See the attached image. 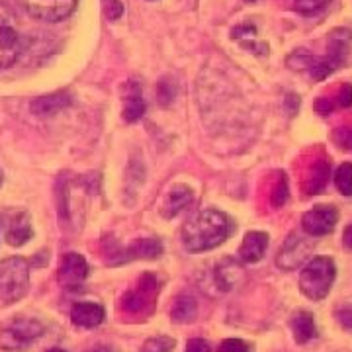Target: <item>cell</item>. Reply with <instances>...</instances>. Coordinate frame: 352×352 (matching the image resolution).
Segmentation results:
<instances>
[{
	"label": "cell",
	"mask_w": 352,
	"mask_h": 352,
	"mask_svg": "<svg viewBox=\"0 0 352 352\" xmlns=\"http://www.w3.org/2000/svg\"><path fill=\"white\" fill-rule=\"evenodd\" d=\"M229 233L231 223L226 214L217 210H201L182 227V243L192 252L210 251L221 245Z\"/></svg>",
	"instance_id": "6da1fadb"
},
{
	"label": "cell",
	"mask_w": 352,
	"mask_h": 352,
	"mask_svg": "<svg viewBox=\"0 0 352 352\" xmlns=\"http://www.w3.org/2000/svg\"><path fill=\"white\" fill-rule=\"evenodd\" d=\"M335 276H337L335 263L327 256H317L314 261H309L307 266L302 270L300 289L309 300L319 302V300L329 296V292L333 288V282H335Z\"/></svg>",
	"instance_id": "7a4b0ae2"
},
{
	"label": "cell",
	"mask_w": 352,
	"mask_h": 352,
	"mask_svg": "<svg viewBox=\"0 0 352 352\" xmlns=\"http://www.w3.org/2000/svg\"><path fill=\"white\" fill-rule=\"evenodd\" d=\"M30 288V264L22 256L0 263V300L12 303L22 300Z\"/></svg>",
	"instance_id": "3957f363"
},
{
	"label": "cell",
	"mask_w": 352,
	"mask_h": 352,
	"mask_svg": "<svg viewBox=\"0 0 352 352\" xmlns=\"http://www.w3.org/2000/svg\"><path fill=\"white\" fill-rule=\"evenodd\" d=\"M22 51V38L6 0H0V69L10 67Z\"/></svg>",
	"instance_id": "277c9868"
},
{
	"label": "cell",
	"mask_w": 352,
	"mask_h": 352,
	"mask_svg": "<svg viewBox=\"0 0 352 352\" xmlns=\"http://www.w3.org/2000/svg\"><path fill=\"white\" fill-rule=\"evenodd\" d=\"M43 335V325L36 319H14L2 329L0 344L4 351H28Z\"/></svg>",
	"instance_id": "5b68a950"
},
{
	"label": "cell",
	"mask_w": 352,
	"mask_h": 352,
	"mask_svg": "<svg viewBox=\"0 0 352 352\" xmlns=\"http://www.w3.org/2000/svg\"><path fill=\"white\" fill-rule=\"evenodd\" d=\"M25 12L43 22H59L71 16L78 0H18Z\"/></svg>",
	"instance_id": "8992f818"
},
{
	"label": "cell",
	"mask_w": 352,
	"mask_h": 352,
	"mask_svg": "<svg viewBox=\"0 0 352 352\" xmlns=\"http://www.w3.org/2000/svg\"><path fill=\"white\" fill-rule=\"evenodd\" d=\"M311 251H314L311 241L298 235V233H292L278 251L276 264L284 270H296L309 258Z\"/></svg>",
	"instance_id": "52a82bcc"
},
{
	"label": "cell",
	"mask_w": 352,
	"mask_h": 352,
	"mask_svg": "<svg viewBox=\"0 0 352 352\" xmlns=\"http://www.w3.org/2000/svg\"><path fill=\"white\" fill-rule=\"evenodd\" d=\"M339 221V214L333 206H315L302 217L303 231L311 237L329 235Z\"/></svg>",
	"instance_id": "ba28073f"
},
{
	"label": "cell",
	"mask_w": 352,
	"mask_h": 352,
	"mask_svg": "<svg viewBox=\"0 0 352 352\" xmlns=\"http://www.w3.org/2000/svg\"><path fill=\"white\" fill-rule=\"evenodd\" d=\"M157 294H159L157 278L151 276V274H145L139 280L138 288L127 292L124 296V309L129 314H141V311H145L147 305H153Z\"/></svg>",
	"instance_id": "9c48e42d"
},
{
	"label": "cell",
	"mask_w": 352,
	"mask_h": 352,
	"mask_svg": "<svg viewBox=\"0 0 352 352\" xmlns=\"http://www.w3.org/2000/svg\"><path fill=\"white\" fill-rule=\"evenodd\" d=\"M88 276V264L85 261L82 254H76V252H67L61 264H59V282L63 288H76L78 284L85 282V278Z\"/></svg>",
	"instance_id": "30bf717a"
},
{
	"label": "cell",
	"mask_w": 352,
	"mask_h": 352,
	"mask_svg": "<svg viewBox=\"0 0 352 352\" xmlns=\"http://www.w3.org/2000/svg\"><path fill=\"white\" fill-rule=\"evenodd\" d=\"M71 319H73V323H75L76 327L94 329L104 321V309L98 303H75L73 309H71Z\"/></svg>",
	"instance_id": "8fae6325"
},
{
	"label": "cell",
	"mask_w": 352,
	"mask_h": 352,
	"mask_svg": "<svg viewBox=\"0 0 352 352\" xmlns=\"http://www.w3.org/2000/svg\"><path fill=\"white\" fill-rule=\"evenodd\" d=\"M268 249V235L263 231H251L245 235L239 249V258L243 263H258Z\"/></svg>",
	"instance_id": "7c38bea8"
},
{
	"label": "cell",
	"mask_w": 352,
	"mask_h": 352,
	"mask_svg": "<svg viewBox=\"0 0 352 352\" xmlns=\"http://www.w3.org/2000/svg\"><path fill=\"white\" fill-rule=\"evenodd\" d=\"M163 254V245L159 239H138L133 245H129L126 251L122 252L118 263H129V261H138V258H145L151 261Z\"/></svg>",
	"instance_id": "4fadbf2b"
},
{
	"label": "cell",
	"mask_w": 352,
	"mask_h": 352,
	"mask_svg": "<svg viewBox=\"0 0 352 352\" xmlns=\"http://www.w3.org/2000/svg\"><path fill=\"white\" fill-rule=\"evenodd\" d=\"M245 276L243 272V266L237 264L233 258H223L221 263L217 264V270H215V280H217V286L227 292L233 286H237L241 280Z\"/></svg>",
	"instance_id": "5bb4252c"
},
{
	"label": "cell",
	"mask_w": 352,
	"mask_h": 352,
	"mask_svg": "<svg viewBox=\"0 0 352 352\" xmlns=\"http://www.w3.org/2000/svg\"><path fill=\"white\" fill-rule=\"evenodd\" d=\"M190 204H192V190L184 184H175L166 196V201H164V217H175L182 210H186Z\"/></svg>",
	"instance_id": "9a60e30c"
},
{
	"label": "cell",
	"mask_w": 352,
	"mask_h": 352,
	"mask_svg": "<svg viewBox=\"0 0 352 352\" xmlns=\"http://www.w3.org/2000/svg\"><path fill=\"white\" fill-rule=\"evenodd\" d=\"M30 237H32V221H30V215L22 212L10 221V226L6 229V241L12 247H22Z\"/></svg>",
	"instance_id": "2e32d148"
},
{
	"label": "cell",
	"mask_w": 352,
	"mask_h": 352,
	"mask_svg": "<svg viewBox=\"0 0 352 352\" xmlns=\"http://www.w3.org/2000/svg\"><path fill=\"white\" fill-rule=\"evenodd\" d=\"M71 104V96L67 92H55L50 96H41L32 102V112L36 116H53Z\"/></svg>",
	"instance_id": "e0dca14e"
},
{
	"label": "cell",
	"mask_w": 352,
	"mask_h": 352,
	"mask_svg": "<svg viewBox=\"0 0 352 352\" xmlns=\"http://www.w3.org/2000/svg\"><path fill=\"white\" fill-rule=\"evenodd\" d=\"M292 331H294V339L300 344H305L307 340L317 337V327H315L314 315L307 311H298L292 319Z\"/></svg>",
	"instance_id": "ac0fdd59"
},
{
	"label": "cell",
	"mask_w": 352,
	"mask_h": 352,
	"mask_svg": "<svg viewBox=\"0 0 352 352\" xmlns=\"http://www.w3.org/2000/svg\"><path fill=\"white\" fill-rule=\"evenodd\" d=\"M145 113V100L141 94V88L135 80L129 82V92L126 96V104H124V120L126 122H138Z\"/></svg>",
	"instance_id": "d6986e66"
},
{
	"label": "cell",
	"mask_w": 352,
	"mask_h": 352,
	"mask_svg": "<svg viewBox=\"0 0 352 352\" xmlns=\"http://www.w3.org/2000/svg\"><path fill=\"white\" fill-rule=\"evenodd\" d=\"M198 315V303L192 296H178L170 309V317L175 323H192Z\"/></svg>",
	"instance_id": "ffe728a7"
},
{
	"label": "cell",
	"mask_w": 352,
	"mask_h": 352,
	"mask_svg": "<svg viewBox=\"0 0 352 352\" xmlns=\"http://www.w3.org/2000/svg\"><path fill=\"white\" fill-rule=\"evenodd\" d=\"M335 184L342 196H352V163L340 164L335 175Z\"/></svg>",
	"instance_id": "44dd1931"
},
{
	"label": "cell",
	"mask_w": 352,
	"mask_h": 352,
	"mask_svg": "<svg viewBox=\"0 0 352 352\" xmlns=\"http://www.w3.org/2000/svg\"><path fill=\"white\" fill-rule=\"evenodd\" d=\"M329 176V166L323 161H319L317 164H314V176H311V184L307 186L309 194H317L319 190L325 186Z\"/></svg>",
	"instance_id": "7402d4cb"
},
{
	"label": "cell",
	"mask_w": 352,
	"mask_h": 352,
	"mask_svg": "<svg viewBox=\"0 0 352 352\" xmlns=\"http://www.w3.org/2000/svg\"><path fill=\"white\" fill-rule=\"evenodd\" d=\"M331 0H296V10L303 16H315L327 8Z\"/></svg>",
	"instance_id": "603a6c76"
},
{
	"label": "cell",
	"mask_w": 352,
	"mask_h": 352,
	"mask_svg": "<svg viewBox=\"0 0 352 352\" xmlns=\"http://www.w3.org/2000/svg\"><path fill=\"white\" fill-rule=\"evenodd\" d=\"M175 349V340L168 339V337H155V339H149L141 352H170Z\"/></svg>",
	"instance_id": "cb8c5ba5"
},
{
	"label": "cell",
	"mask_w": 352,
	"mask_h": 352,
	"mask_svg": "<svg viewBox=\"0 0 352 352\" xmlns=\"http://www.w3.org/2000/svg\"><path fill=\"white\" fill-rule=\"evenodd\" d=\"M102 8L108 20H118L124 14V4L120 0H102Z\"/></svg>",
	"instance_id": "d4e9b609"
},
{
	"label": "cell",
	"mask_w": 352,
	"mask_h": 352,
	"mask_svg": "<svg viewBox=\"0 0 352 352\" xmlns=\"http://www.w3.org/2000/svg\"><path fill=\"white\" fill-rule=\"evenodd\" d=\"M335 141L339 143V147L352 151V127H342L335 131Z\"/></svg>",
	"instance_id": "484cf974"
},
{
	"label": "cell",
	"mask_w": 352,
	"mask_h": 352,
	"mask_svg": "<svg viewBox=\"0 0 352 352\" xmlns=\"http://www.w3.org/2000/svg\"><path fill=\"white\" fill-rule=\"evenodd\" d=\"M217 352H249V346L239 339H227L219 344Z\"/></svg>",
	"instance_id": "4316f807"
},
{
	"label": "cell",
	"mask_w": 352,
	"mask_h": 352,
	"mask_svg": "<svg viewBox=\"0 0 352 352\" xmlns=\"http://www.w3.org/2000/svg\"><path fill=\"white\" fill-rule=\"evenodd\" d=\"M286 200H288V184H286V178L282 175V180L278 182V186L274 188L272 204H274V206H282Z\"/></svg>",
	"instance_id": "83f0119b"
},
{
	"label": "cell",
	"mask_w": 352,
	"mask_h": 352,
	"mask_svg": "<svg viewBox=\"0 0 352 352\" xmlns=\"http://www.w3.org/2000/svg\"><path fill=\"white\" fill-rule=\"evenodd\" d=\"M337 319H339V323L342 327L352 329V303L337 309Z\"/></svg>",
	"instance_id": "f1b7e54d"
},
{
	"label": "cell",
	"mask_w": 352,
	"mask_h": 352,
	"mask_svg": "<svg viewBox=\"0 0 352 352\" xmlns=\"http://www.w3.org/2000/svg\"><path fill=\"white\" fill-rule=\"evenodd\" d=\"M184 352H212L210 351V344L204 339H192L186 344V351Z\"/></svg>",
	"instance_id": "f546056e"
},
{
	"label": "cell",
	"mask_w": 352,
	"mask_h": 352,
	"mask_svg": "<svg viewBox=\"0 0 352 352\" xmlns=\"http://www.w3.org/2000/svg\"><path fill=\"white\" fill-rule=\"evenodd\" d=\"M339 106H352V85H344L339 92Z\"/></svg>",
	"instance_id": "4dcf8cb0"
},
{
	"label": "cell",
	"mask_w": 352,
	"mask_h": 352,
	"mask_svg": "<svg viewBox=\"0 0 352 352\" xmlns=\"http://www.w3.org/2000/svg\"><path fill=\"white\" fill-rule=\"evenodd\" d=\"M342 243H344V247L352 249V226H349L346 229H344V235H342Z\"/></svg>",
	"instance_id": "1f68e13d"
},
{
	"label": "cell",
	"mask_w": 352,
	"mask_h": 352,
	"mask_svg": "<svg viewBox=\"0 0 352 352\" xmlns=\"http://www.w3.org/2000/svg\"><path fill=\"white\" fill-rule=\"evenodd\" d=\"M87 352H112L108 346H94V349H90V351Z\"/></svg>",
	"instance_id": "d6a6232c"
},
{
	"label": "cell",
	"mask_w": 352,
	"mask_h": 352,
	"mask_svg": "<svg viewBox=\"0 0 352 352\" xmlns=\"http://www.w3.org/2000/svg\"><path fill=\"white\" fill-rule=\"evenodd\" d=\"M47 352H67V351H61V349H50Z\"/></svg>",
	"instance_id": "836d02e7"
},
{
	"label": "cell",
	"mask_w": 352,
	"mask_h": 352,
	"mask_svg": "<svg viewBox=\"0 0 352 352\" xmlns=\"http://www.w3.org/2000/svg\"><path fill=\"white\" fill-rule=\"evenodd\" d=\"M0 184H2V170H0Z\"/></svg>",
	"instance_id": "e575fe53"
},
{
	"label": "cell",
	"mask_w": 352,
	"mask_h": 352,
	"mask_svg": "<svg viewBox=\"0 0 352 352\" xmlns=\"http://www.w3.org/2000/svg\"><path fill=\"white\" fill-rule=\"evenodd\" d=\"M247 2H254V0H247Z\"/></svg>",
	"instance_id": "d590c367"
}]
</instances>
